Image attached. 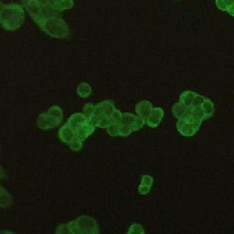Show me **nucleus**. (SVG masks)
Returning <instances> with one entry per match:
<instances>
[{
    "instance_id": "nucleus-1",
    "label": "nucleus",
    "mask_w": 234,
    "mask_h": 234,
    "mask_svg": "<svg viewBox=\"0 0 234 234\" xmlns=\"http://www.w3.org/2000/svg\"><path fill=\"white\" fill-rule=\"evenodd\" d=\"M62 129L65 130V132H67V133H68V131H70V133H72V130H73L72 127H66L65 126L63 128H62ZM71 135H72V134H64V136H62L61 137L62 140H63V141H65V142H68L69 141H70V138Z\"/></svg>"
}]
</instances>
